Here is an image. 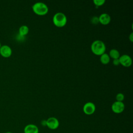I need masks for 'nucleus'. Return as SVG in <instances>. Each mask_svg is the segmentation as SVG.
I'll use <instances>...</instances> for the list:
<instances>
[{
	"instance_id": "nucleus-1",
	"label": "nucleus",
	"mask_w": 133,
	"mask_h": 133,
	"mask_svg": "<svg viewBox=\"0 0 133 133\" xmlns=\"http://www.w3.org/2000/svg\"><path fill=\"white\" fill-rule=\"evenodd\" d=\"M105 45L104 43L100 40H96L92 42L91 45V50L96 55L101 56L105 53Z\"/></svg>"
},
{
	"instance_id": "nucleus-2",
	"label": "nucleus",
	"mask_w": 133,
	"mask_h": 133,
	"mask_svg": "<svg viewBox=\"0 0 133 133\" xmlns=\"http://www.w3.org/2000/svg\"><path fill=\"white\" fill-rule=\"evenodd\" d=\"M52 21L56 26L61 28L64 26L67 22L66 16L62 12H57L54 15L52 18Z\"/></svg>"
},
{
	"instance_id": "nucleus-3",
	"label": "nucleus",
	"mask_w": 133,
	"mask_h": 133,
	"mask_svg": "<svg viewBox=\"0 0 133 133\" xmlns=\"http://www.w3.org/2000/svg\"><path fill=\"white\" fill-rule=\"evenodd\" d=\"M32 9L35 14L39 16L45 15L48 11L47 6L42 2L35 3L32 6Z\"/></svg>"
},
{
	"instance_id": "nucleus-4",
	"label": "nucleus",
	"mask_w": 133,
	"mask_h": 133,
	"mask_svg": "<svg viewBox=\"0 0 133 133\" xmlns=\"http://www.w3.org/2000/svg\"><path fill=\"white\" fill-rule=\"evenodd\" d=\"M59 126V122L57 118L54 117H50L46 120V126L52 130L56 129Z\"/></svg>"
},
{
	"instance_id": "nucleus-5",
	"label": "nucleus",
	"mask_w": 133,
	"mask_h": 133,
	"mask_svg": "<svg viewBox=\"0 0 133 133\" xmlns=\"http://www.w3.org/2000/svg\"><path fill=\"white\" fill-rule=\"evenodd\" d=\"M112 110L113 112L116 114L121 113L125 109V104L123 102L115 101L114 102L111 107Z\"/></svg>"
},
{
	"instance_id": "nucleus-6",
	"label": "nucleus",
	"mask_w": 133,
	"mask_h": 133,
	"mask_svg": "<svg viewBox=\"0 0 133 133\" xmlns=\"http://www.w3.org/2000/svg\"><path fill=\"white\" fill-rule=\"evenodd\" d=\"M96 110V106L95 104L91 102L86 103L83 106V111L86 115L92 114Z\"/></svg>"
},
{
	"instance_id": "nucleus-7",
	"label": "nucleus",
	"mask_w": 133,
	"mask_h": 133,
	"mask_svg": "<svg viewBox=\"0 0 133 133\" xmlns=\"http://www.w3.org/2000/svg\"><path fill=\"white\" fill-rule=\"evenodd\" d=\"M118 59L119 63L125 67H129L132 64V59L131 57L127 55H123L120 56Z\"/></svg>"
},
{
	"instance_id": "nucleus-8",
	"label": "nucleus",
	"mask_w": 133,
	"mask_h": 133,
	"mask_svg": "<svg viewBox=\"0 0 133 133\" xmlns=\"http://www.w3.org/2000/svg\"><path fill=\"white\" fill-rule=\"evenodd\" d=\"M12 54L11 47L7 45H2L0 48V55L4 58H9Z\"/></svg>"
},
{
	"instance_id": "nucleus-9",
	"label": "nucleus",
	"mask_w": 133,
	"mask_h": 133,
	"mask_svg": "<svg viewBox=\"0 0 133 133\" xmlns=\"http://www.w3.org/2000/svg\"><path fill=\"white\" fill-rule=\"evenodd\" d=\"M24 133H39V129L35 125L30 124L24 127Z\"/></svg>"
},
{
	"instance_id": "nucleus-10",
	"label": "nucleus",
	"mask_w": 133,
	"mask_h": 133,
	"mask_svg": "<svg viewBox=\"0 0 133 133\" xmlns=\"http://www.w3.org/2000/svg\"><path fill=\"white\" fill-rule=\"evenodd\" d=\"M98 18H99V22L103 25H107L111 21L110 16L107 13L102 14L98 17Z\"/></svg>"
},
{
	"instance_id": "nucleus-11",
	"label": "nucleus",
	"mask_w": 133,
	"mask_h": 133,
	"mask_svg": "<svg viewBox=\"0 0 133 133\" xmlns=\"http://www.w3.org/2000/svg\"><path fill=\"white\" fill-rule=\"evenodd\" d=\"M29 32V29L28 26L25 25H21L19 29V34L21 36H24L26 35Z\"/></svg>"
},
{
	"instance_id": "nucleus-12",
	"label": "nucleus",
	"mask_w": 133,
	"mask_h": 133,
	"mask_svg": "<svg viewBox=\"0 0 133 133\" xmlns=\"http://www.w3.org/2000/svg\"><path fill=\"white\" fill-rule=\"evenodd\" d=\"M101 62L103 64H107L109 63L110 58V56L108 54L106 53H104L102 55L100 56V58Z\"/></svg>"
},
{
	"instance_id": "nucleus-13",
	"label": "nucleus",
	"mask_w": 133,
	"mask_h": 133,
	"mask_svg": "<svg viewBox=\"0 0 133 133\" xmlns=\"http://www.w3.org/2000/svg\"><path fill=\"white\" fill-rule=\"evenodd\" d=\"M110 56L113 59H118L120 57V54L119 51L116 49H112L109 52Z\"/></svg>"
},
{
	"instance_id": "nucleus-14",
	"label": "nucleus",
	"mask_w": 133,
	"mask_h": 133,
	"mask_svg": "<svg viewBox=\"0 0 133 133\" xmlns=\"http://www.w3.org/2000/svg\"><path fill=\"white\" fill-rule=\"evenodd\" d=\"M116 101L123 102L124 99V95L122 93H118L116 96Z\"/></svg>"
},
{
	"instance_id": "nucleus-15",
	"label": "nucleus",
	"mask_w": 133,
	"mask_h": 133,
	"mask_svg": "<svg viewBox=\"0 0 133 133\" xmlns=\"http://www.w3.org/2000/svg\"><path fill=\"white\" fill-rule=\"evenodd\" d=\"M93 2L97 7H98L103 5L105 3V0H94Z\"/></svg>"
},
{
	"instance_id": "nucleus-16",
	"label": "nucleus",
	"mask_w": 133,
	"mask_h": 133,
	"mask_svg": "<svg viewBox=\"0 0 133 133\" xmlns=\"http://www.w3.org/2000/svg\"><path fill=\"white\" fill-rule=\"evenodd\" d=\"M91 22L93 24H97L99 22V18L97 17H94L91 18Z\"/></svg>"
},
{
	"instance_id": "nucleus-17",
	"label": "nucleus",
	"mask_w": 133,
	"mask_h": 133,
	"mask_svg": "<svg viewBox=\"0 0 133 133\" xmlns=\"http://www.w3.org/2000/svg\"><path fill=\"white\" fill-rule=\"evenodd\" d=\"M113 63L114 65H119V61L118 59H113Z\"/></svg>"
},
{
	"instance_id": "nucleus-18",
	"label": "nucleus",
	"mask_w": 133,
	"mask_h": 133,
	"mask_svg": "<svg viewBox=\"0 0 133 133\" xmlns=\"http://www.w3.org/2000/svg\"><path fill=\"white\" fill-rule=\"evenodd\" d=\"M129 40L130 41V42H132V41H133V33H132V32H131V33H130V34L129 35Z\"/></svg>"
},
{
	"instance_id": "nucleus-19",
	"label": "nucleus",
	"mask_w": 133,
	"mask_h": 133,
	"mask_svg": "<svg viewBox=\"0 0 133 133\" xmlns=\"http://www.w3.org/2000/svg\"><path fill=\"white\" fill-rule=\"evenodd\" d=\"M41 124L43 126H46V120H43V121H42L41 122Z\"/></svg>"
},
{
	"instance_id": "nucleus-20",
	"label": "nucleus",
	"mask_w": 133,
	"mask_h": 133,
	"mask_svg": "<svg viewBox=\"0 0 133 133\" xmlns=\"http://www.w3.org/2000/svg\"><path fill=\"white\" fill-rule=\"evenodd\" d=\"M5 133H12V132H11L10 131H7V132H5Z\"/></svg>"
},
{
	"instance_id": "nucleus-21",
	"label": "nucleus",
	"mask_w": 133,
	"mask_h": 133,
	"mask_svg": "<svg viewBox=\"0 0 133 133\" xmlns=\"http://www.w3.org/2000/svg\"><path fill=\"white\" fill-rule=\"evenodd\" d=\"M1 46H2V44H1V43L0 42V48H1Z\"/></svg>"
}]
</instances>
